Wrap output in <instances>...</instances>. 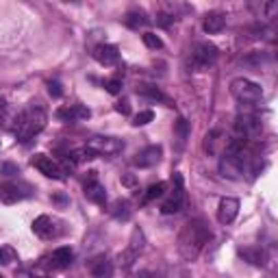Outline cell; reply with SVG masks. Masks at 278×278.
<instances>
[{
    "label": "cell",
    "instance_id": "obj_6",
    "mask_svg": "<svg viewBox=\"0 0 278 278\" xmlns=\"http://www.w3.org/2000/svg\"><path fill=\"white\" fill-rule=\"evenodd\" d=\"M174 193L161 205V213L163 215H172V213H178L183 209V202H185V189H183V176L176 172L174 174Z\"/></svg>",
    "mask_w": 278,
    "mask_h": 278
},
{
    "label": "cell",
    "instance_id": "obj_14",
    "mask_svg": "<svg viewBox=\"0 0 278 278\" xmlns=\"http://www.w3.org/2000/svg\"><path fill=\"white\" fill-rule=\"evenodd\" d=\"M72 261H74L72 248L61 246V248H57V250L52 252V256H50V267H52V270H66V267L72 265Z\"/></svg>",
    "mask_w": 278,
    "mask_h": 278
},
{
    "label": "cell",
    "instance_id": "obj_4",
    "mask_svg": "<svg viewBox=\"0 0 278 278\" xmlns=\"http://www.w3.org/2000/svg\"><path fill=\"white\" fill-rule=\"evenodd\" d=\"M217 46H213L209 42H200L196 48L191 52V59H189V68L191 72H202V70H209L213 63L217 61Z\"/></svg>",
    "mask_w": 278,
    "mask_h": 278
},
{
    "label": "cell",
    "instance_id": "obj_30",
    "mask_svg": "<svg viewBox=\"0 0 278 278\" xmlns=\"http://www.w3.org/2000/svg\"><path fill=\"white\" fill-rule=\"evenodd\" d=\"M174 22V15H170V13H165V11H161V13H156V24L159 26H163V29H168V26Z\"/></svg>",
    "mask_w": 278,
    "mask_h": 278
},
{
    "label": "cell",
    "instance_id": "obj_10",
    "mask_svg": "<svg viewBox=\"0 0 278 278\" xmlns=\"http://www.w3.org/2000/svg\"><path fill=\"white\" fill-rule=\"evenodd\" d=\"M239 215V200L237 198H222L217 207V222L220 224H230Z\"/></svg>",
    "mask_w": 278,
    "mask_h": 278
},
{
    "label": "cell",
    "instance_id": "obj_15",
    "mask_svg": "<svg viewBox=\"0 0 278 278\" xmlns=\"http://www.w3.org/2000/svg\"><path fill=\"white\" fill-rule=\"evenodd\" d=\"M33 233L42 239H52L54 235H57V228H54V222L48 215H39L33 222Z\"/></svg>",
    "mask_w": 278,
    "mask_h": 278
},
{
    "label": "cell",
    "instance_id": "obj_18",
    "mask_svg": "<svg viewBox=\"0 0 278 278\" xmlns=\"http://www.w3.org/2000/svg\"><path fill=\"white\" fill-rule=\"evenodd\" d=\"M89 267H91V276L94 278H113V263L107 261L105 254L96 256L94 261L89 263Z\"/></svg>",
    "mask_w": 278,
    "mask_h": 278
},
{
    "label": "cell",
    "instance_id": "obj_36",
    "mask_svg": "<svg viewBox=\"0 0 278 278\" xmlns=\"http://www.w3.org/2000/svg\"><path fill=\"white\" fill-rule=\"evenodd\" d=\"M0 278H3V276H0Z\"/></svg>",
    "mask_w": 278,
    "mask_h": 278
},
{
    "label": "cell",
    "instance_id": "obj_3",
    "mask_svg": "<svg viewBox=\"0 0 278 278\" xmlns=\"http://www.w3.org/2000/svg\"><path fill=\"white\" fill-rule=\"evenodd\" d=\"M230 94H233L239 103L246 105V107H254V105H259L263 100L261 85H256L254 81L244 78V76H239V78H235L233 83H230Z\"/></svg>",
    "mask_w": 278,
    "mask_h": 278
},
{
    "label": "cell",
    "instance_id": "obj_7",
    "mask_svg": "<svg viewBox=\"0 0 278 278\" xmlns=\"http://www.w3.org/2000/svg\"><path fill=\"white\" fill-rule=\"evenodd\" d=\"M142 250H144V233L139 228H135L133 235H131V242H128V248L120 254V263H122V267H131L139 259V254H142Z\"/></svg>",
    "mask_w": 278,
    "mask_h": 278
},
{
    "label": "cell",
    "instance_id": "obj_31",
    "mask_svg": "<svg viewBox=\"0 0 278 278\" xmlns=\"http://www.w3.org/2000/svg\"><path fill=\"white\" fill-rule=\"evenodd\" d=\"M48 91L52 98H61L63 96V89H61V83L59 81H48Z\"/></svg>",
    "mask_w": 278,
    "mask_h": 278
},
{
    "label": "cell",
    "instance_id": "obj_32",
    "mask_svg": "<svg viewBox=\"0 0 278 278\" xmlns=\"http://www.w3.org/2000/svg\"><path fill=\"white\" fill-rule=\"evenodd\" d=\"M0 174H5V176H13V174H20V168L13 163H3L0 165Z\"/></svg>",
    "mask_w": 278,
    "mask_h": 278
},
{
    "label": "cell",
    "instance_id": "obj_29",
    "mask_svg": "<svg viewBox=\"0 0 278 278\" xmlns=\"http://www.w3.org/2000/svg\"><path fill=\"white\" fill-rule=\"evenodd\" d=\"M105 87H107V91L109 94H120V91H122V81H117V78H111V81H107L105 83Z\"/></svg>",
    "mask_w": 278,
    "mask_h": 278
},
{
    "label": "cell",
    "instance_id": "obj_13",
    "mask_svg": "<svg viewBox=\"0 0 278 278\" xmlns=\"http://www.w3.org/2000/svg\"><path fill=\"white\" fill-rule=\"evenodd\" d=\"M57 117L61 122H81V120H89L91 111L85 105H72V107H63L57 111Z\"/></svg>",
    "mask_w": 278,
    "mask_h": 278
},
{
    "label": "cell",
    "instance_id": "obj_16",
    "mask_svg": "<svg viewBox=\"0 0 278 278\" xmlns=\"http://www.w3.org/2000/svg\"><path fill=\"white\" fill-rule=\"evenodd\" d=\"M224 26H226V15L222 11H209L205 15V20H202V29H205L209 35L220 33Z\"/></svg>",
    "mask_w": 278,
    "mask_h": 278
},
{
    "label": "cell",
    "instance_id": "obj_22",
    "mask_svg": "<svg viewBox=\"0 0 278 278\" xmlns=\"http://www.w3.org/2000/svg\"><path fill=\"white\" fill-rule=\"evenodd\" d=\"M165 189H168V183H163V181L150 185V187L146 189V193H144V205H148V202H152L156 198H161L165 193Z\"/></svg>",
    "mask_w": 278,
    "mask_h": 278
},
{
    "label": "cell",
    "instance_id": "obj_8",
    "mask_svg": "<svg viewBox=\"0 0 278 278\" xmlns=\"http://www.w3.org/2000/svg\"><path fill=\"white\" fill-rule=\"evenodd\" d=\"M33 168H37L44 176H48V178H54V181H61L63 176H66V172L61 170V165L52 159V156H46V154H35L33 159Z\"/></svg>",
    "mask_w": 278,
    "mask_h": 278
},
{
    "label": "cell",
    "instance_id": "obj_34",
    "mask_svg": "<svg viewBox=\"0 0 278 278\" xmlns=\"http://www.w3.org/2000/svg\"><path fill=\"white\" fill-rule=\"evenodd\" d=\"M122 185H126V187L135 189V187H137V178H135L133 174H124V176H122Z\"/></svg>",
    "mask_w": 278,
    "mask_h": 278
},
{
    "label": "cell",
    "instance_id": "obj_23",
    "mask_svg": "<svg viewBox=\"0 0 278 278\" xmlns=\"http://www.w3.org/2000/svg\"><path fill=\"white\" fill-rule=\"evenodd\" d=\"M15 113L11 111V107H9L5 100H0V126L3 128H13V124L11 122H15Z\"/></svg>",
    "mask_w": 278,
    "mask_h": 278
},
{
    "label": "cell",
    "instance_id": "obj_2",
    "mask_svg": "<svg viewBox=\"0 0 278 278\" xmlns=\"http://www.w3.org/2000/svg\"><path fill=\"white\" fill-rule=\"evenodd\" d=\"M46 120H48L46 109L42 105H31V107H26L22 113H17L11 131L15 133V137H17V142H20V144H29L31 139H35L37 135L44 131Z\"/></svg>",
    "mask_w": 278,
    "mask_h": 278
},
{
    "label": "cell",
    "instance_id": "obj_5",
    "mask_svg": "<svg viewBox=\"0 0 278 278\" xmlns=\"http://www.w3.org/2000/svg\"><path fill=\"white\" fill-rule=\"evenodd\" d=\"M87 148H91L98 156L105 154V156H115L124 150V142L117 137H91L87 142Z\"/></svg>",
    "mask_w": 278,
    "mask_h": 278
},
{
    "label": "cell",
    "instance_id": "obj_11",
    "mask_svg": "<svg viewBox=\"0 0 278 278\" xmlns=\"http://www.w3.org/2000/svg\"><path fill=\"white\" fill-rule=\"evenodd\" d=\"M91 54H94V59L100 63V66H115L117 59H120V50L113 44H98Z\"/></svg>",
    "mask_w": 278,
    "mask_h": 278
},
{
    "label": "cell",
    "instance_id": "obj_26",
    "mask_svg": "<svg viewBox=\"0 0 278 278\" xmlns=\"http://www.w3.org/2000/svg\"><path fill=\"white\" fill-rule=\"evenodd\" d=\"M137 91H139L142 96L150 98V100H168V98H165V96L161 94V89H156L154 85H144V87H139Z\"/></svg>",
    "mask_w": 278,
    "mask_h": 278
},
{
    "label": "cell",
    "instance_id": "obj_17",
    "mask_svg": "<svg viewBox=\"0 0 278 278\" xmlns=\"http://www.w3.org/2000/svg\"><path fill=\"white\" fill-rule=\"evenodd\" d=\"M24 193L17 183H3L0 185V202L3 205H15L17 200H22Z\"/></svg>",
    "mask_w": 278,
    "mask_h": 278
},
{
    "label": "cell",
    "instance_id": "obj_27",
    "mask_svg": "<svg viewBox=\"0 0 278 278\" xmlns=\"http://www.w3.org/2000/svg\"><path fill=\"white\" fill-rule=\"evenodd\" d=\"M142 39H144V44H146L150 50H161V48H163L161 37H159V35H154V33H144V35H142Z\"/></svg>",
    "mask_w": 278,
    "mask_h": 278
},
{
    "label": "cell",
    "instance_id": "obj_35",
    "mask_svg": "<svg viewBox=\"0 0 278 278\" xmlns=\"http://www.w3.org/2000/svg\"><path fill=\"white\" fill-rule=\"evenodd\" d=\"M11 261V250H7V248H0V265H5Z\"/></svg>",
    "mask_w": 278,
    "mask_h": 278
},
{
    "label": "cell",
    "instance_id": "obj_25",
    "mask_svg": "<svg viewBox=\"0 0 278 278\" xmlns=\"http://www.w3.org/2000/svg\"><path fill=\"white\" fill-rule=\"evenodd\" d=\"M113 215L122 222H128L131 220V205L126 200H117L115 202V209H113Z\"/></svg>",
    "mask_w": 278,
    "mask_h": 278
},
{
    "label": "cell",
    "instance_id": "obj_12",
    "mask_svg": "<svg viewBox=\"0 0 278 278\" xmlns=\"http://www.w3.org/2000/svg\"><path fill=\"white\" fill-rule=\"evenodd\" d=\"M85 198L87 200H91L94 205H105V200H107V191H105V187L98 183V178H96V172H89V178H87V183H85Z\"/></svg>",
    "mask_w": 278,
    "mask_h": 278
},
{
    "label": "cell",
    "instance_id": "obj_33",
    "mask_svg": "<svg viewBox=\"0 0 278 278\" xmlns=\"http://www.w3.org/2000/svg\"><path fill=\"white\" fill-rule=\"evenodd\" d=\"M115 111L117 113H122V115H128L131 113V103H128L126 98H122L120 103H115Z\"/></svg>",
    "mask_w": 278,
    "mask_h": 278
},
{
    "label": "cell",
    "instance_id": "obj_24",
    "mask_svg": "<svg viewBox=\"0 0 278 278\" xmlns=\"http://www.w3.org/2000/svg\"><path fill=\"white\" fill-rule=\"evenodd\" d=\"M174 133H176V137H178V142H181V146L187 142V137H189V122L185 117H178L176 120V124H174Z\"/></svg>",
    "mask_w": 278,
    "mask_h": 278
},
{
    "label": "cell",
    "instance_id": "obj_1",
    "mask_svg": "<svg viewBox=\"0 0 278 278\" xmlns=\"http://www.w3.org/2000/svg\"><path fill=\"white\" fill-rule=\"evenodd\" d=\"M211 237H213L211 228L205 222L189 220L178 235V252L187 259V261H193V259H198V254L202 252V248L211 242Z\"/></svg>",
    "mask_w": 278,
    "mask_h": 278
},
{
    "label": "cell",
    "instance_id": "obj_28",
    "mask_svg": "<svg viewBox=\"0 0 278 278\" xmlns=\"http://www.w3.org/2000/svg\"><path fill=\"white\" fill-rule=\"evenodd\" d=\"M154 120V111H139V113L135 115V120H133V126H146V124H150Z\"/></svg>",
    "mask_w": 278,
    "mask_h": 278
},
{
    "label": "cell",
    "instance_id": "obj_9",
    "mask_svg": "<svg viewBox=\"0 0 278 278\" xmlns=\"http://www.w3.org/2000/svg\"><path fill=\"white\" fill-rule=\"evenodd\" d=\"M161 156H163V148L159 144L148 146V148H144L142 152L135 154L133 165H135V168H152V165H156L161 161Z\"/></svg>",
    "mask_w": 278,
    "mask_h": 278
},
{
    "label": "cell",
    "instance_id": "obj_21",
    "mask_svg": "<svg viewBox=\"0 0 278 278\" xmlns=\"http://www.w3.org/2000/svg\"><path fill=\"white\" fill-rule=\"evenodd\" d=\"M222 137H224V135H222V131H211V133L205 137V150H207L209 154H215V152L220 150V144L226 146V142H224Z\"/></svg>",
    "mask_w": 278,
    "mask_h": 278
},
{
    "label": "cell",
    "instance_id": "obj_19",
    "mask_svg": "<svg viewBox=\"0 0 278 278\" xmlns=\"http://www.w3.org/2000/svg\"><path fill=\"white\" fill-rule=\"evenodd\" d=\"M239 254H242L244 261L252 263L256 267H263L265 265V254H263L261 248H242V250H239Z\"/></svg>",
    "mask_w": 278,
    "mask_h": 278
},
{
    "label": "cell",
    "instance_id": "obj_20",
    "mask_svg": "<svg viewBox=\"0 0 278 278\" xmlns=\"http://www.w3.org/2000/svg\"><path fill=\"white\" fill-rule=\"evenodd\" d=\"M126 26H128V29H139V26H146L148 22H150V20H148V15L142 11V9H133V11H128L126 13Z\"/></svg>",
    "mask_w": 278,
    "mask_h": 278
}]
</instances>
